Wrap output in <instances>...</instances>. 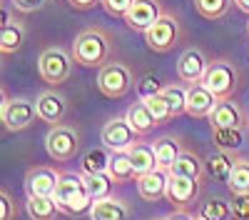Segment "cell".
Listing matches in <instances>:
<instances>
[{
	"label": "cell",
	"instance_id": "1",
	"mask_svg": "<svg viewBox=\"0 0 249 220\" xmlns=\"http://www.w3.org/2000/svg\"><path fill=\"white\" fill-rule=\"evenodd\" d=\"M72 58H75V63L85 65V68H102L110 58L107 33L100 30V28L82 30L72 43Z\"/></svg>",
	"mask_w": 249,
	"mask_h": 220
},
{
	"label": "cell",
	"instance_id": "2",
	"mask_svg": "<svg viewBox=\"0 0 249 220\" xmlns=\"http://www.w3.org/2000/svg\"><path fill=\"white\" fill-rule=\"evenodd\" d=\"M97 90L110 98V100H120L132 90V73L127 65L122 63H105L97 73Z\"/></svg>",
	"mask_w": 249,
	"mask_h": 220
},
{
	"label": "cell",
	"instance_id": "3",
	"mask_svg": "<svg viewBox=\"0 0 249 220\" xmlns=\"http://www.w3.org/2000/svg\"><path fill=\"white\" fill-rule=\"evenodd\" d=\"M37 118V108L25 98H8V93L3 90V103H0V120H3L5 130L10 133H20L33 125V120Z\"/></svg>",
	"mask_w": 249,
	"mask_h": 220
},
{
	"label": "cell",
	"instance_id": "4",
	"mask_svg": "<svg viewBox=\"0 0 249 220\" xmlns=\"http://www.w3.org/2000/svg\"><path fill=\"white\" fill-rule=\"evenodd\" d=\"M37 70L48 85H60L72 73V58L62 48H45L37 58Z\"/></svg>",
	"mask_w": 249,
	"mask_h": 220
},
{
	"label": "cell",
	"instance_id": "5",
	"mask_svg": "<svg viewBox=\"0 0 249 220\" xmlns=\"http://www.w3.org/2000/svg\"><path fill=\"white\" fill-rule=\"evenodd\" d=\"M202 83L207 85V90H210L217 100H230L234 88H237V70L232 63H227V60H214V63H210V68H207V75Z\"/></svg>",
	"mask_w": 249,
	"mask_h": 220
},
{
	"label": "cell",
	"instance_id": "6",
	"mask_svg": "<svg viewBox=\"0 0 249 220\" xmlns=\"http://www.w3.org/2000/svg\"><path fill=\"white\" fill-rule=\"evenodd\" d=\"M45 150L53 160H60V163H65V160H72L80 150V135L75 128L70 125H53V130L48 133L45 138Z\"/></svg>",
	"mask_w": 249,
	"mask_h": 220
},
{
	"label": "cell",
	"instance_id": "7",
	"mask_svg": "<svg viewBox=\"0 0 249 220\" xmlns=\"http://www.w3.org/2000/svg\"><path fill=\"white\" fill-rule=\"evenodd\" d=\"M177 38H179V23L175 15H167V13H162V18L144 33V40H147L150 50H155V53L172 50L177 45Z\"/></svg>",
	"mask_w": 249,
	"mask_h": 220
},
{
	"label": "cell",
	"instance_id": "8",
	"mask_svg": "<svg viewBox=\"0 0 249 220\" xmlns=\"http://www.w3.org/2000/svg\"><path fill=\"white\" fill-rule=\"evenodd\" d=\"M102 143L112 153H124L137 143V133L127 123V118H112L102 128Z\"/></svg>",
	"mask_w": 249,
	"mask_h": 220
},
{
	"label": "cell",
	"instance_id": "9",
	"mask_svg": "<svg viewBox=\"0 0 249 220\" xmlns=\"http://www.w3.org/2000/svg\"><path fill=\"white\" fill-rule=\"evenodd\" d=\"M167 200L175 205V210H187L199 195V188L202 183L199 180H192V178H184V175H175V173H167Z\"/></svg>",
	"mask_w": 249,
	"mask_h": 220
},
{
	"label": "cell",
	"instance_id": "10",
	"mask_svg": "<svg viewBox=\"0 0 249 220\" xmlns=\"http://www.w3.org/2000/svg\"><path fill=\"white\" fill-rule=\"evenodd\" d=\"M207 68H210V63H207V58L202 50L197 48H187L179 60H177V75L182 83L187 85H195V83H202L204 75H207Z\"/></svg>",
	"mask_w": 249,
	"mask_h": 220
},
{
	"label": "cell",
	"instance_id": "11",
	"mask_svg": "<svg viewBox=\"0 0 249 220\" xmlns=\"http://www.w3.org/2000/svg\"><path fill=\"white\" fill-rule=\"evenodd\" d=\"M160 18H162V5L157 0H135L132 8L127 10V15H124V23L132 30L147 33Z\"/></svg>",
	"mask_w": 249,
	"mask_h": 220
},
{
	"label": "cell",
	"instance_id": "12",
	"mask_svg": "<svg viewBox=\"0 0 249 220\" xmlns=\"http://www.w3.org/2000/svg\"><path fill=\"white\" fill-rule=\"evenodd\" d=\"M219 100L207 90L204 83L187 85V115L192 118H210Z\"/></svg>",
	"mask_w": 249,
	"mask_h": 220
},
{
	"label": "cell",
	"instance_id": "13",
	"mask_svg": "<svg viewBox=\"0 0 249 220\" xmlns=\"http://www.w3.org/2000/svg\"><path fill=\"white\" fill-rule=\"evenodd\" d=\"M60 173H55L48 165H37L33 170H28L25 175V190L28 195H55Z\"/></svg>",
	"mask_w": 249,
	"mask_h": 220
},
{
	"label": "cell",
	"instance_id": "14",
	"mask_svg": "<svg viewBox=\"0 0 249 220\" xmlns=\"http://www.w3.org/2000/svg\"><path fill=\"white\" fill-rule=\"evenodd\" d=\"M35 108H37V118L43 120V123H50V125H60V120L68 113L65 98L55 90H48V93L40 95L35 100Z\"/></svg>",
	"mask_w": 249,
	"mask_h": 220
},
{
	"label": "cell",
	"instance_id": "15",
	"mask_svg": "<svg viewBox=\"0 0 249 220\" xmlns=\"http://www.w3.org/2000/svg\"><path fill=\"white\" fill-rule=\"evenodd\" d=\"M167 170H150L137 178V193L142 200H150V203H155V200L160 198H167Z\"/></svg>",
	"mask_w": 249,
	"mask_h": 220
},
{
	"label": "cell",
	"instance_id": "16",
	"mask_svg": "<svg viewBox=\"0 0 249 220\" xmlns=\"http://www.w3.org/2000/svg\"><path fill=\"white\" fill-rule=\"evenodd\" d=\"M210 123H212V128H242L244 113L232 100H219L210 115Z\"/></svg>",
	"mask_w": 249,
	"mask_h": 220
},
{
	"label": "cell",
	"instance_id": "17",
	"mask_svg": "<svg viewBox=\"0 0 249 220\" xmlns=\"http://www.w3.org/2000/svg\"><path fill=\"white\" fill-rule=\"evenodd\" d=\"M23 40H25L23 25L15 23V20L10 18V13L5 10L3 13V28H0V50H3V55L18 53L20 45H23Z\"/></svg>",
	"mask_w": 249,
	"mask_h": 220
},
{
	"label": "cell",
	"instance_id": "18",
	"mask_svg": "<svg viewBox=\"0 0 249 220\" xmlns=\"http://www.w3.org/2000/svg\"><path fill=\"white\" fill-rule=\"evenodd\" d=\"M107 175L112 178L115 185H124V183H130V180H137V173H135V165H132L127 150L124 153H112Z\"/></svg>",
	"mask_w": 249,
	"mask_h": 220
},
{
	"label": "cell",
	"instance_id": "19",
	"mask_svg": "<svg viewBox=\"0 0 249 220\" xmlns=\"http://www.w3.org/2000/svg\"><path fill=\"white\" fill-rule=\"evenodd\" d=\"M127 208H124L122 200L115 198H102L95 200L92 208H90V218L92 220H127Z\"/></svg>",
	"mask_w": 249,
	"mask_h": 220
},
{
	"label": "cell",
	"instance_id": "20",
	"mask_svg": "<svg viewBox=\"0 0 249 220\" xmlns=\"http://www.w3.org/2000/svg\"><path fill=\"white\" fill-rule=\"evenodd\" d=\"M28 215L33 220H55L60 213V205L55 195H28Z\"/></svg>",
	"mask_w": 249,
	"mask_h": 220
},
{
	"label": "cell",
	"instance_id": "21",
	"mask_svg": "<svg viewBox=\"0 0 249 220\" xmlns=\"http://www.w3.org/2000/svg\"><path fill=\"white\" fill-rule=\"evenodd\" d=\"M124 118H127V123L135 128L137 135H147V133L157 125V120H155L152 113L147 110L144 100H140V103H132V105L127 108V113H124Z\"/></svg>",
	"mask_w": 249,
	"mask_h": 220
},
{
	"label": "cell",
	"instance_id": "22",
	"mask_svg": "<svg viewBox=\"0 0 249 220\" xmlns=\"http://www.w3.org/2000/svg\"><path fill=\"white\" fill-rule=\"evenodd\" d=\"M170 173L184 175V178H192V180H199V183H202V175H204L207 170H204V163H202V160H199L195 153L182 150L179 158L175 160V165L170 168Z\"/></svg>",
	"mask_w": 249,
	"mask_h": 220
},
{
	"label": "cell",
	"instance_id": "23",
	"mask_svg": "<svg viewBox=\"0 0 249 220\" xmlns=\"http://www.w3.org/2000/svg\"><path fill=\"white\" fill-rule=\"evenodd\" d=\"M152 148H155V158H157V168L170 173V168L175 165V160L182 153L179 143H177L175 138H160V140H155V143H152Z\"/></svg>",
	"mask_w": 249,
	"mask_h": 220
},
{
	"label": "cell",
	"instance_id": "24",
	"mask_svg": "<svg viewBox=\"0 0 249 220\" xmlns=\"http://www.w3.org/2000/svg\"><path fill=\"white\" fill-rule=\"evenodd\" d=\"M127 153H130V160H132V165H135V173H137V178L157 168L155 148H152L150 143H135V145H132Z\"/></svg>",
	"mask_w": 249,
	"mask_h": 220
},
{
	"label": "cell",
	"instance_id": "25",
	"mask_svg": "<svg viewBox=\"0 0 249 220\" xmlns=\"http://www.w3.org/2000/svg\"><path fill=\"white\" fill-rule=\"evenodd\" d=\"M227 188L232 195H249V160L247 158H237L232 173L227 178Z\"/></svg>",
	"mask_w": 249,
	"mask_h": 220
},
{
	"label": "cell",
	"instance_id": "26",
	"mask_svg": "<svg viewBox=\"0 0 249 220\" xmlns=\"http://www.w3.org/2000/svg\"><path fill=\"white\" fill-rule=\"evenodd\" d=\"M85 175H75V173H60V180H57V188H55V200L57 205H62L68 198H72L75 193L85 190Z\"/></svg>",
	"mask_w": 249,
	"mask_h": 220
},
{
	"label": "cell",
	"instance_id": "27",
	"mask_svg": "<svg viewBox=\"0 0 249 220\" xmlns=\"http://www.w3.org/2000/svg\"><path fill=\"white\" fill-rule=\"evenodd\" d=\"M195 10L204 18V20H222L227 13H230L234 0H192Z\"/></svg>",
	"mask_w": 249,
	"mask_h": 220
},
{
	"label": "cell",
	"instance_id": "28",
	"mask_svg": "<svg viewBox=\"0 0 249 220\" xmlns=\"http://www.w3.org/2000/svg\"><path fill=\"white\" fill-rule=\"evenodd\" d=\"M232 165H234V160L227 155L224 150H219V153H212L210 158H207L204 170H207V175H212L217 180H227L230 173H232Z\"/></svg>",
	"mask_w": 249,
	"mask_h": 220
},
{
	"label": "cell",
	"instance_id": "29",
	"mask_svg": "<svg viewBox=\"0 0 249 220\" xmlns=\"http://www.w3.org/2000/svg\"><path fill=\"white\" fill-rule=\"evenodd\" d=\"M212 138H214V145L219 150H237L244 143V133L242 128H212Z\"/></svg>",
	"mask_w": 249,
	"mask_h": 220
},
{
	"label": "cell",
	"instance_id": "30",
	"mask_svg": "<svg viewBox=\"0 0 249 220\" xmlns=\"http://www.w3.org/2000/svg\"><path fill=\"white\" fill-rule=\"evenodd\" d=\"M110 158L102 148H92L85 153V158H82V173L85 175H95V173H107L110 168Z\"/></svg>",
	"mask_w": 249,
	"mask_h": 220
},
{
	"label": "cell",
	"instance_id": "31",
	"mask_svg": "<svg viewBox=\"0 0 249 220\" xmlns=\"http://www.w3.org/2000/svg\"><path fill=\"white\" fill-rule=\"evenodd\" d=\"M199 215H202L204 220H230V218H234L232 205L227 203V200H222V198L207 200V203L202 205V210H199Z\"/></svg>",
	"mask_w": 249,
	"mask_h": 220
},
{
	"label": "cell",
	"instance_id": "32",
	"mask_svg": "<svg viewBox=\"0 0 249 220\" xmlns=\"http://www.w3.org/2000/svg\"><path fill=\"white\" fill-rule=\"evenodd\" d=\"M85 185H88V193L92 195V200H102V198H110V185H112V178H110L107 173L85 175Z\"/></svg>",
	"mask_w": 249,
	"mask_h": 220
},
{
	"label": "cell",
	"instance_id": "33",
	"mask_svg": "<svg viewBox=\"0 0 249 220\" xmlns=\"http://www.w3.org/2000/svg\"><path fill=\"white\" fill-rule=\"evenodd\" d=\"M144 105H147V110H150V113H152V118L157 120V125H162V123H167L170 118H175V113H172L170 103L164 100V95H162V93H157V95L147 98V100H144Z\"/></svg>",
	"mask_w": 249,
	"mask_h": 220
},
{
	"label": "cell",
	"instance_id": "34",
	"mask_svg": "<svg viewBox=\"0 0 249 220\" xmlns=\"http://www.w3.org/2000/svg\"><path fill=\"white\" fill-rule=\"evenodd\" d=\"M162 95H164V100L170 103V108H172V113H175V115L187 113V88L167 85V88H162Z\"/></svg>",
	"mask_w": 249,
	"mask_h": 220
},
{
	"label": "cell",
	"instance_id": "35",
	"mask_svg": "<svg viewBox=\"0 0 249 220\" xmlns=\"http://www.w3.org/2000/svg\"><path fill=\"white\" fill-rule=\"evenodd\" d=\"M137 93H140V98L142 100H147V98H152V95H157V93H162V85H160V80L155 78V75H144L140 83H137Z\"/></svg>",
	"mask_w": 249,
	"mask_h": 220
},
{
	"label": "cell",
	"instance_id": "36",
	"mask_svg": "<svg viewBox=\"0 0 249 220\" xmlns=\"http://www.w3.org/2000/svg\"><path fill=\"white\" fill-rule=\"evenodd\" d=\"M100 3L105 5V10H107L110 15L124 18V15H127V10L132 8V3H135V0H100Z\"/></svg>",
	"mask_w": 249,
	"mask_h": 220
},
{
	"label": "cell",
	"instance_id": "37",
	"mask_svg": "<svg viewBox=\"0 0 249 220\" xmlns=\"http://www.w3.org/2000/svg\"><path fill=\"white\" fill-rule=\"evenodd\" d=\"M15 215H18V210H15L13 198H10L8 190H3L0 193V220H13Z\"/></svg>",
	"mask_w": 249,
	"mask_h": 220
},
{
	"label": "cell",
	"instance_id": "38",
	"mask_svg": "<svg viewBox=\"0 0 249 220\" xmlns=\"http://www.w3.org/2000/svg\"><path fill=\"white\" fill-rule=\"evenodd\" d=\"M232 213L237 220H249V195H234Z\"/></svg>",
	"mask_w": 249,
	"mask_h": 220
},
{
	"label": "cell",
	"instance_id": "39",
	"mask_svg": "<svg viewBox=\"0 0 249 220\" xmlns=\"http://www.w3.org/2000/svg\"><path fill=\"white\" fill-rule=\"evenodd\" d=\"M10 5L20 13H35L45 5V0H10Z\"/></svg>",
	"mask_w": 249,
	"mask_h": 220
},
{
	"label": "cell",
	"instance_id": "40",
	"mask_svg": "<svg viewBox=\"0 0 249 220\" xmlns=\"http://www.w3.org/2000/svg\"><path fill=\"white\" fill-rule=\"evenodd\" d=\"M95 3H97V0H70V5L77 8V10H88V8H92Z\"/></svg>",
	"mask_w": 249,
	"mask_h": 220
},
{
	"label": "cell",
	"instance_id": "41",
	"mask_svg": "<svg viewBox=\"0 0 249 220\" xmlns=\"http://www.w3.org/2000/svg\"><path fill=\"white\" fill-rule=\"evenodd\" d=\"M164 220H192V215L187 213V210H175V213H170Z\"/></svg>",
	"mask_w": 249,
	"mask_h": 220
},
{
	"label": "cell",
	"instance_id": "42",
	"mask_svg": "<svg viewBox=\"0 0 249 220\" xmlns=\"http://www.w3.org/2000/svg\"><path fill=\"white\" fill-rule=\"evenodd\" d=\"M234 5H237L239 10H244V13L249 15V0H234Z\"/></svg>",
	"mask_w": 249,
	"mask_h": 220
},
{
	"label": "cell",
	"instance_id": "43",
	"mask_svg": "<svg viewBox=\"0 0 249 220\" xmlns=\"http://www.w3.org/2000/svg\"><path fill=\"white\" fill-rule=\"evenodd\" d=\"M192 220H204V218L202 215H192Z\"/></svg>",
	"mask_w": 249,
	"mask_h": 220
},
{
	"label": "cell",
	"instance_id": "44",
	"mask_svg": "<svg viewBox=\"0 0 249 220\" xmlns=\"http://www.w3.org/2000/svg\"><path fill=\"white\" fill-rule=\"evenodd\" d=\"M247 33H249V28H247Z\"/></svg>",
	"mask_w": 249,
	"mask_h": 220
}]
</instances>
